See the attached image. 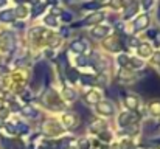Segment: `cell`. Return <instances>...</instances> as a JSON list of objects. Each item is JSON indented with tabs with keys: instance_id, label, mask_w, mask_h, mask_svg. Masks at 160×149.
I'll use <instances>...</instances> for the list:
<instances>
[{
	"instance_id": "4dcf8cb0",
	"label": "cell",
	"mask_w": 160,
	"mask_h": 149,
	"mask_svg": "<svg viewBox=\"0 0 160 149\" xmlns=\"http://www.w3.org/2000/svg\"><path fill=\"white\" fill-rule=\"evenodd\" d=\"M157 16H159V20H160V8H159V12H157Z\"/></svg>"
},
{
	"instance_id": "603a6c76",
	"label": "cell",
	"mask_w": 160,
	"mask_h": 149,
	"mask_svg": "<svg viewBox=\"0 0 160 149\" xmlns=\"http://www.w3.org/2000/svg\"><path fill=\"white\" fill-rule=\"evenodd\" d=\"M126 104H128L129 107L135 109V106H137V101H135V98H128V101H126Z\"/></svg>"
},
{
	"instance_id": "484cf974",
	"label": "cell",
	"mask_w": 160,
	"mask_h": 149,
	"mask_svg": "<svg viewBox=\"0 0 160 149\" xmlns=\"http://www.w3.org/2000/svg\"><path fill=\"white\" fill-rule=\"evenodd\" d=\"M76 62H78V65H86V64H87V59H86V57H78Z\"/></svg>"
},
{
	"instance_id": "44dd1931",
	"label": "cell",
	"mask_w": 160,
	"mask_h": 149,
	"mask_svg": "<svg viewBox=\"0 0 160 149\" xmlns=\"http://www.w3.org/2000/svg\"><path fill=\"white\" fill-rule=\"evenodd\" d=\"M68 78H70L72 81H76V79H78V73H76V70H68Z\"/></svg>"
},
{
	"instance_id": "ffe728a7",
	"label": "cell",
	"mask_w": 160,
	"mask_h": 149,
	"mask_svg": "<svg viewBox=\"0 0 160 149\" xmlns=\"http://www.w3.org/2000/svg\"><path fill=\"white\" fill-rule=\"evenodd\" d=\"M84 8H92V9H95V8H100V3H98V2H90V3H86Z\"/></svg>"
},
{
	"instance_id": "9a60e30c",
	"label": "cell",
	"mask_w": 160,
	"mask_h": 149,
	"mask_svg": "<svg viewBox=\"0 0 160 149\" xmlns=\"http://www.w3.org/2000/svg\"><path fill=\"white\" fill-rule=\"evenodd\" d=\"M118 64L120 65H128V62H129V57L128 56H124V54H121V56H118Z\"/></svg>"
},
{
	"instance_id": "4fadbf2b",
	"label": "cell",
	"mask_w": 160,
	"mask_h": 149,
	"mask_svg": "<svg viewBox=\"0 0 160 149\" xmlns=\"http://www.w3.org/2000/svg\"><path fill=\"white\" fill-rule=\"evenodd\" d=\"M98 98H100V97H98V93H95V92H90V93L86 95V101H87V102H97Z\"/></svg>"
},
{
	"instance_id": "5bb4252c",
	"label": "cell",
	"mask_w": 160,
	"mask_h": 149,
	"mask_svg": "<svg viewBox=\"0 0 160 149\" xmlns=\"http://www.w3.org/2000/svg\"><path fill=\"white\" fill-rule=\"evenodd\" d=\"M44 22H45L47 25H52V27H56V25H58V22H56V19H54V16H53V14L47 16V17L44 19Z\"/></svg>"
},
{
	"instance_id": "2e32d148",
	"label": "cell",
	"mask_w": 160,
	"mask_h": 149,
	"mask_svg": "<svg viewBox=\"0 0 160 149\" xmlns=\"http://www.w3.org/2000/svg\"><path fill=\"white\" fill-rule=\"evenodd\" d=\"M81 79H82L84 84H93V82H95V79H93L92 76H89V75H82Z\"/></svg>"
},
{
	"instance_id": "7c38bea8",
	"label": "cell",
	"mask_w": 160,
	"mask_h": 149,
	"mask_svg": "<svg viewBox=\"0 0 160 149\" xmlns=\"http://www.w3.org/2000/svg\"><path fill=\"white\" fill-rule=\"evenodd\" d=\"M132 118H134V117H132V113H124V115H121V117H120V120H118V121H120V124H121V126H128V121H129V120H132Z\"/></svg>"
},
{
	"instance_id": "8992f818",
	"label": "cell",
	"mask_w": 160,
	"mask_h": 149,
	"mask_svg": "<svg viewBox=\"0 0 160 149\" xmlns=\"http://www.w3.org/2000/svg\"><path fill=\"white\" fill-rule=\"evenodd\" d=\"M16 19V11L12 9H5L0 12V20L2 22H12Z\"/></svg>"
},
{
	"instance_id": "cb8c5ba5",
	"label": "cell",
	"mask_w": 160,
	"mask_h": 149,
	"mask_svg": "<svg viewBox=\"0 0 160 149\" xmlns=\"http://www.w3.org/2000/svg\"><path fill=\"white\" fill-rule=\"evenodd\" d=\"M131 64H132V65H134V67H137V68H138V67H142V65H143V64H142V62H140V59H131Z\"/></svg>"
},
{
	"instance_id": "6da1fadb",
	"label": "cell",
	"mask_w": 160,
	"mask_h": 149,
	"mask_svg": "<svg viewBox=\"0 0 160 149\" xmlns=\"http://www.w3.org/2000/svg\"><path fill=\"white\" fill-rule=\"evenodd\" d=\"M45 79H47V65L44 62H39L34 67V78L31 86H34V89H39V86H42Z\"/></svg>"
},
{
	"instance_id": "83f0119b",
	"label": "cell",
	"mask_w": 160,
	"mask_h": 149,
	"mask_svg": "<svg viewBox=\"0 0 160 149\" xmlns=\"http://www.w3.org/2000/svg\"><path fill=\"white\" fill-rule=\"evenodd\" d=\"M156 34H157V30H151V31L148 33V36H149L151 39H154V36H156Z\"/></svg>"
},
{
	"instance_id": "7a4b0ae2",
	"label": "cell",
	"mask_w": 160,
	"mask_h": 149,
	"mask_svg": "<svg viewBox=\"0 0 160 149\" xmlns=\"http://www.w3.org/2000/svg\"><path fill=\"white\" fill-rule=\"evenodd\" d=\"M148 25H149V17H148V14H142V16L134 22V31H140V30L146 28Z\"/></svg>"
},
{
	"instance_id": "7402d4cb",
	"label": "cell",
	"mask_w": 160,
	"mask_h": 149,
	"mask_svg": "<svg viewBox=\"0 0 160 149\" xmlns=\"http://www.w3.org/2000/svg\"><path fill=\"white\" fill-rule=\"evenodd\" d=\"M72 19H73V16H72V14H68V11H64V14H62V20L70 22Z\"/></svg>"
},
{
	"instance_id": "4316f807",
	"label": "cell",
	"mask_w": 160,
	"mask_h": 149,
	"mask_svg": "<svg viewBox=\"0 0 160 149\" xmlns=\"http://www.w3.org/2000/svg\"><path fill=\"white\" fill-rule=\"evenodd\" d=\"M6 131H8V132H11V134H14V132H16V127H14V126H11V124H8V126H6Z\"/></svg>"
},
{
	"instance_id": "3957f363",
	"label": "cell",
	"mask_w": 160,
	"mask_h": 149,
	"mask_svg": "<svg viewBox=\"0 0 160 149\" xmlns=\"http://www.w3.org/2000/svg\"><path fill=\"white\" fill-rule=\"evenodd\" d=\"M107 33H109V28H107V27H95V28L90 31V34H92L93 39H103Z\"/></svg>"
},
{
	"instance_id": "d4e9b609",
	"label": "cell",
	"mask_w": 160,
	"mask_h": 149,
	"mask_svg": "<svg viewBox=\"0 0 160 149\" xmlns=\"http://www.w3.org/2000/svg\"><path fill=\"white\" fill-rule=\"evenodd\" d=\"M17 14H19V16H25V14H27V9H25L23 6H19V8H17Z\"/></svg>"
},
{
	"instance_id": "d6986e66",
	"label": "cell",
	"mask_w": 160,
	"mask_h": 149,
	"mask_svg": "<svg viewBox=\"0 0 160 149\" xmlns=\"http://www.w3.org/2000/svg\"><path fill=\"white\" fill-rule=\"evenodd\" d=\"M142 5L145 9H149L152 5H154V0H142Z\"/></svg>"
},
{
	"instance_id": "f1b7e54d",
	"label": "cell",
	"mask_w": 160,
	"mask_h": 149,
	"mask_svg": "<svg viewBox=\"0 0 160 149\" xmlns=\"http://www.w3.org/2000/svg\"><path fill=\"white\" fill-rule=\"evenodd\" d=\"M16 28H20V30H22V28H23V23H22V22H19V23H16Z\"/></svg>"
},
{
	"instance_id": "f546056e",
	"label": "cell",
	"mask_w": 160,
	"mask_h": 149,
	"mask_svg": "<svg viewBox=\"0 0 160 149\" xmlns=\"http://www.w3.org/2000/svg\"><path fill=\"white\" fill-rule=\"evenodd\" d=\"M6 5V0H0V6H5Z\"/></svg>"
},
{
	"instance_id": "277c9868",
	"label": "cell",
	"mask_w": 160,
	"mask_h": 149,
	"mask_svg": "<svg viewBox=\"0 0 160 149\" xmlns=\"http://www.w3.org/2000/svg\"><path fill=\"white\" fill-rule=\"evenodd\" d=\"M98 112L103 113V115H112L113 113V106L107 101H103V102L98 104Z\"/></svg>"
},
{
	"instance_id": "e0dca14e",
	"label": "cell",
	"mask_w": 160,
	"mask_h": 149,
	"mask_svg": "<svg viewBox=\"0 0 160 149\" xmlns=\"http://www.w3.org/2000/svg\"><path fill=\"white\" fill-rule=\"evenodd\" d=\"M16 131L20 132V134H25V132H28V126H25L23 123H19L17 127H16Z\"/></svg>"
},
{
	"instance_id": "ba28073f",
	"label": "cell",
	"mask_w": 160,
	"mask_h": 149,
	"mask_svg": "<svg viewBox=\"0 0 160 149\" xmlns=\"http://www.w3.org/2000/svg\"><path fill=\"white\" fill-rule=\"evenodd\" d=\"M135 12H137V3H135V2H129V3L126 5V8H124V17L128 19V17L134 16Z\"/></svg>"
},
{
	"instance_id": "30bf717a",
	"label": "cell",
	"mask_w": 160,
	"mask_h": 149,
	"mask_svg": "<svg viewBox=\"0 0 160 149\" xmlns=\"http://www.w3.org/2000/svg\"><path fill=\"white\" fill-rule=\"evenodd\" d=\"M22 113H23L25 117H31V118H36V117H38V110L33 109V107H23V109H22Z\"/></svg>"
},
{
	"instance_id": "9c48e42d",
	"label": "cell",
	"mask_w": 160,
	"mask_h": 149,
	"mask_svg": "<svg viewBox=\"0 0 160 149\" xmlns=\"http://www.w3.org/2000/svg\"><path fill=\"white\" fill-rule=\"evenodd\" d=\"M3 145H5V148L8 149H22V143H17V142H12V140H3Z\"/></svg>"
},
{
	"instance_id": "ac0fdd59",
	"label": "cell",
	"mask_w": 160,
	"mask_h": 149,
	"mask_svg": "<svg viewBox=\"0 0 160 149\" xmlns=\"http://www.w3.org/2000/svg\"><path fill=\"white\" fill-rule=\"evenodd\" d=\"M138 50H140V54H145V56H148V54L151 53L148 45H140V47H138Z\"/></svg>"
},
{
	"instance_id": "8fae6325",
	"label": "cell",
	"mask_w": 160,
	"mask_h": 149,
	"mask_svg": "<svg viewBox=\"0 0 160 149\" xmlns=\"http://www.w3.org/2000/svg\"><path fill=\"white\" fill-rule=\"evenodd\" d=\"M45 9V5H42V3H38V5H34V8H33V17H38L42 11Z\"/></svg>"
},
{
	"instance_id": "52a82bcc",
	"label": "cell",
	"mask_w": 160,
	"mask_h": 149,
	"mask_svg": "<svg viewBox=\"0 0 160 149\" xmlns=\"http://www.w3.org/2000/svg\"><path fill=\"white\" fill-rule=\"evenodd\" d=\"M86 48H87V44L84 41H73L70 44V50L75 51V53H81V51H84Z\"/></svg>"
},
{
	"instance_id": "5b68a950",
	"label": "cell",
	"mask_w": 160,
	"mask_h": 149,
	"mask_svg": "<svg viewBox=\"0 0 160 149\" xmlns=\"http://www.w3.org/2000/svg\"><path fill=\"white\" fill-rule=\"evenodd\" d=\"M104 19V14L103 12H93V14H90L89 17H86L84 19V23H87V25H90V23H98V22H101Z\"/></svg>"
},
{
	"instance_id": "1f68e13d",
	"label": "cell",
	"mask_w": 160,
	"mask_h": 149,
	"mask_svg": "<svg viewBox=\"0 0 160 149\" xmlns=\"http://www.w3.org/2000/svg\"><path fill=\"white\" fill-rule=\"evenodd\" d=\"M0 127H2V118H0Z\"/></svg>"
}]
</instances>
